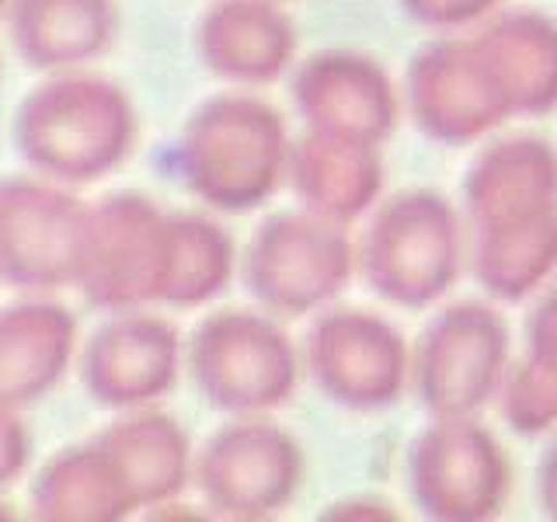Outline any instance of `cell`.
I'll use <instances>...</instances> for the list:
<instances>
[{
    "mask_svg": "<svg viewBox=\"0 0 557 522\" xmlns=\"http://www.w3.org/2000/svg\"><path fill=\"white\" fill-rule=\"evenodd\" d=\"M307 477L300 439L272 422V414H244L226 422L196 449L191 484L206 509L223 519L258 522L289 509Z\"/></svg>",
    "mask_w": 557,
    "mask_h": 522,
    "instance_id": "cell-8",
    "label": "cell"
},
{
    "mask_svg": "<svg viewBox=\"0 0 557 522\" xmlns=\"http://www.w3.org/2000/svg\"><path fill=\"white\" fill-rule=\"evenodd\" d=\"M191 46L206 74L258 91L289 77L300 35L278 0H213L191 28Z\"/></svg>",
    "mask_w": 557,
    "mask_h": 522,
    "instance_id": "cell-15",
    "label": "cell"
},
{
    "mask_svg": "<svg viewBox=\"0 0 557 522\" xmlns=\"http://www.w3.org/2000/svg\"><path fill=\"white\" fill-rule=\"evenodd\" d=\"M237 275L255 307L278 321L313 318L338 303L352 286L356 237L348 226L313 216L307 209H283L261 220L240 248Z\"/></svg>",
    "mask_w": 557,
    "mask_h": 522,
    "instance_id": "cell-5",
    "label": "cell"
},
{
    "mask_svg": "<svg viewBox=\"0 0 557 522\" xmlns=\"http://www.w3.org/2000/svg\"><path fill=\"white\" fill-rule=\"evenodd\" d=\"M240 251L231 231L209 213H171L164 231L161 303L171 310H199L216 303L237 278Z\"/></svg>",
    "mask_w": 557,
    "mask_h": 522,
    "instance_id": "cell-24",
    "label": "cell"
},
{
    "mask_svg": "<svg viewBox=\"0 0 557 522\" xmlns=\"http://www.w3.org/2000/svg\"><path fill=\"white\" fill-rule=\"evenodd\" d=\"M139 136L136 104L126 87L87 74H46L22 98L11 122L14 150L28 171L70 188L95 185L129 161Z\"/></svg>",
    "mask_w": 557,
    "mask_h": 522,
    "instance_id": "cell-2",
    "label": "cell"
},
{
    "mask_svg": "<svg viewBox=\"0 0 557 522\" xmlns=\"http://www.w3.org/2000/svg\"><path fill=\"white\" fill-rule=\"evenodd\" d=\"M397 8L435 35H457L484 25L498 8H505V0H397Z\"/></svg>",
    "mask_w": 557,
    "mask_h": 522,
    "instance_id": "cell-26",
    "label": "cell"
},
{
    "mask_svg": "<svg viewBox=\"0 0 557 522\" xmlns=\"http://www.w3.org/2000/svg\"><path fill=\"white\" fill-rule=\"evenodd\" d=\"M91 439L119 470L136 509H164L191 484L196 446L174 414L150 408L115 411V418Z\"/></svg>",
    "mask_w": 557,
    "mask_h": 522,
    "instance_id": "cell-20",
    "label": "cell"
},
{
    "mask_svg": "<svg viewBox=\"0 0 557 522\" xmlns=\"http://www.w3.org/2000/svg\"><path fill=\"white\" fill-rule=\"evenodd\" d=\"M8 4H11V0H0V17H4V14H8Z\"/></svg>",
    "mask_w": 557,
    "mask_h": 522,
    "instance_id": "cell-32",
    "label": "cell"
},
{
    "mask_svg": "<svg viewBox=\"0 0 557 522\" xmlns=\"http://www.w3.org/2000/svg\"><path fill=\"white\" fill-rule=\"evenodd\" d=\"M405 477L414 509L435 522L498 519L512 495V460L481 418H429L411 439Z\"/></svg>",
    "mask_w": 557,
    "mask_h": 522,
    "instance_id": "cell-9",
    "label": "cell"
},
{
    "mask_svg": "<svg viewBox=\"0 0 557 522\" xmlns=\"http://www.w3.org/2000/svg\"><path fill=\"white\" fill-rule=\"evenodd\" d=\"M522 359L557 380V275L533 296L522 327Z\"/></svg>",
    "mask_w": 557,
    "mask_h": 522,
    "instance_id": "cell-27",
    "label": "cell"
},
{
    "mask_svg": "<svg viewBox=\"0 0 557 522\" xmlns=\"http://www.w3.org/2000/svg\"><path fill=\"white\" fill-rule=\"evenodd\" d=\"M327 519H394L391 505L387 501H376V498H348V501H338L331 505V509L324 512Z\"/></svg>",
    "mask_w": 557,
    "mask_h": 522,
    "instance_id": "cell-30",
    "label": "cell"
},
{
    "mask_svg": "<svg viewBox=\"0 0 557 522\" xmlns=\"http://www.w3.org/2000/svg\"><path fill=\"white\" fill-rule=\"evenodd\" d=\"M495 408L516 435H547L557 428V380L519 356L502 380Z\"/></svg>",
    "mask_w": 557,
    "mask_h": 522,
    "instance_id": "cell-25",
    "label": "cell"
},
{
    "mask_svg": "<svg viewBox=\"0 0 557 522\" xmlns=\"http://www.w3.org/2000/svg\"><path fill=\"white\" fill-rule=\"evenodd\" d=\"M77 318L46 293L0 307V405L25 411L60 387L77 362Z\"/></svg>",
    "mask_w": 557,
    "mask_h": 522,
    "instance_id": "cell-17",
    "label": "cell"
},
{
    "mask_svg": "<svg viewBox=\"0 0 557 522\" xmlns=\"http://www.w3.org/2000/svg\"><path fill=\"white\" fill-rule=\"evenodd\" d=\"M182 370L185 338L150 307L109 313L77 348L81 387L104 411L161 405Z\"/></svg>",
    "mask_w": 557,
    "mask_h": 522,
    "instance_id": "cell-13",
    "label": "cell"
},
{
    "mask_svg": "<svg viewBox=\"0 0 557 522\" xmlns=\"http://www.w3.org/2000/svg\"><path fill=\"white\" fill-rule=\"evenodd\" d=\"M467 275L498 307L533 300L557 275V213L467 231Z\"/></svg>",
    "mask_w": 557,
    "mask_h": 522,
    "instance_id": "cell-23",
    "label": "cell"
},
{
    "mask_svg": "<svg viewBox=\"0 0 557 522\" xmlns=\"http://www.w3.org/2000/svg\"><path fill=\"white\" fill-rule=\"evenodd\" d=\"M400 104L411 126L443 147L484 144L509 122L470 32L432 35L414 52L400 80Z\"/></svg>",
    "mask_w": 557,
    "mask_h": 522,
    "instance_id": "cell-12",
    "label": "cell"
},
{
    "mask_svg": "<svg viewBox=\"0 0 557 522\" xmlns=\"http://www.w3.org/2000/svg\"><path fill=\"white\" fill-rule=\"evenodd\" d=\"M185 370L199 397L226 418L272 414L296 394L300 345L269 310H209L185 341Z\"/></svg>",
    "mask_w": 557,
    "mask_h": 522,
    "instance_id": "cell-4",
    "label": "cell"
},
{
    "mask_svg": "<svg viewBox=\"0 0 557 522\" xmlns=\"http://www.w3.org/2000/svg\"><path fill=\"white\" fill-rule=\"evenodd\" d=\"M289 101L304 129L383 147L405 119L400 84L376 57L321 49L289 70Z\"/></svg>",
    "mask_w": 557,
    "mask_h": 522,
    "instance_id": "cell-14",
    "label": "cell"
},
{
    "mask_svg": "<svg viewBox=\"0 0 557 522\" xmlns=\"http://www.w3.org/2000/svg\"><path fill=\"white\" fill-rule=\"evenodd\" d=\"M383 147L304 129L293 136L286 161V188L300 209L331 223L352 226L383 199Z\"/></svg>",
    "mask_w": 557,
    "mask_h": 522,
    "instance_id": "cell-19",
    "label": "cell"
},
{
    "mask_svg": "<svg viewBox=\"0 0 557 522\" xmlns=\"http://www.w3.org/2000/svg\"><path fill=\"white\" fill-rule=\"evenodd\" d=\"M168 209L144 191L87 202L74 289L95 310H144L161 303Z\"/></svg>",
    "mask_w": 557,
    "mask_h": 522,
    "instance_id": "cell-10",
    "label": "cell"
},
{
    "mask_svg": "<svg viewBox=\"0 0 557 522\" xmlns=\"http://www.w3.org/2000/svg\"><path fill=\"white\" fill-rule=\"evenodd\" d=\"M304 373L335 408L376 414L411 394V341L380 310L331 303L300 345Z\"/></svg>",
    "mask_w": 557,
    "mask_h": 522,
    "instance_id": "cell-7",
    "label": "cell"
},
{
    "mask_svg": "<svg viewBox=\"0 0 557 522\" xmlns=\"http://www.w3.org/2000/svg\"><path fill=\"white\" fill-rule=\"evenodd\" d=\"M28 509L42 522H122L139 512L95 439L57 449L35 470Z\"/></svg>",
    "mask_w": 557,
    "mask_h": 522,
    "instance_id": "cell-22",
    "label": "cell"
},
{
    "mask_svg": "<svg viewBox=\"0 0 557 522\" xmlns=\"http://www.w3.org/2000/svg\"><path fill=\"white\" fill-rule=\"evenodd\" d=\"M536 501L547 519H557V428L547 432V446L536 460Z\"/></svg>",
    "mask_w": 557,
    "mask_h": 522,
    "instance_id": "cell-29",
    "label": "cell"
},
{
    "mask_svg": "<svg viewBox=\"0 0 557 522\" xmlns=\"http://www.w3.org/2000/svg\"><path fill=\"white\" fill-rule=\"evenodd\" d=\"M87 202L42 174H0V283L17 293L74 286Z\"/></svg>",
    "mask_w": 557,
    "mask_h": 522,
    "instance_id": "cell-11",
    "label": "cell"
},
{
    "mask_svg": "<svg viewBox=\"0 0 557 522\" xmlns=\"http://www.w3.org/2000/svg\"><path fill=\"white\" fill-rule=\"evenodd\" d=\"M356 272L383 303L435 310L467 275V223L432 188L383 196L356 240Z\"/></svg>",
    "mask_w": 557,
    "mask_h": 522,
    "instance_id": "cell-3",
    "label": "cell"
},
{
    "mask_svg": "<svg viewBox=\"0 0 557 522\" xmlns=\"http://www.w3.org/2000/svg\"><path fill=\"white\" fill-rule=\"evenodd\" d=\"M487 80L509 119L557 109V22L536 8H498L470 28Z\"/></svg>",
    "mask_w": 557,
    "mask_h": 522,
    "instance_id": "cell-18",
    "label": "cell"
},
{
    "mask_svg": "<svg viewBox=\"0 0 557 522\" xmlns=\"http://www.w3.org/2000/svg\"><path fill=\"white\" fill-rule=\"evenodd\" d=\"M8 35L14 52L39 74L81 70L115 39V0H11Z\"/></svg>",
    "mask_w": 557,
    "mask_h": 522,
    "instance_id": "cell-21",
    "label": "cell"
},
{
    "mask_svg": "<svg viewBox=\"0 0 557 522\" xmlns=\"http://www.w3.org/2000/svg\"><path fill=\"white\" fill-rule=\"evenodd\" d=\"M460 213L467 231L557 213V150L550 139L530 133L487 139L463 174Z\"/></svg>",
    "mask_w": 557,
    "mask_h": 522,
    "instance_id": "cell-16",
    "label": "cell"
},
{
    "mask_svg": "<svg viewBox=\"0 0 557 522\" xmlns=\"http://www.w3.org/2000/svg\"><path fill=\"white\" fill-rule=\"evenodd\" d=\"M14 512H11V505L4 501V498H0V519H11Z\"/></svg>",
    "mask_w": 557,
    "mask_h": 522,
    "instance_id": "cell-31",
    "label": "cell"
},
{
    "mask_svg": "<svg viewBox=\"0 0 557 522\" xmlns=\"http://www.w3.org/2000/svg\"><path fill=\"white\" fill-rule=\"evenodd\" d=\"M28 460H32V435L22 411L0 405V492L25 474Z\"/></svg>",
    "mask_w": 557,
    "mask_h": 522,
    "instance_id": "cell-28",
    "label": "cell"
},
{
    "mask_svg": "<svg viewBox=\"0 0 557 522\" xmlns=\"http://www.w3.org/2000/svg\"><path fill=\"white\" fill-rule=\"evenodd\" d=\"M512 365V331L495 300L440 303L411 345V394L429 418H481Z\"/></svg>",
    "mask_w": 557,
    "mask_h": 522,
    "instance_id": "cell-6",
    "label": "cell"
},
{
    "mask_svg": "<svg viewBox=\"0 0 557 522\" xmlns=\"http://www.w3.org/2000/svg\"><path fill=\"white\" fill-rule=\"evenodd\" d=\"M293 136L283 112L258 91L226 87L188 112L174 144L185 191L209 213L240 216L286 185Z\"/></svg>",
    "mask_w": 557,
    "mask_h": 522,
    "instance_id": "cell-1",
    "label": "cell"
}]
</instances>
